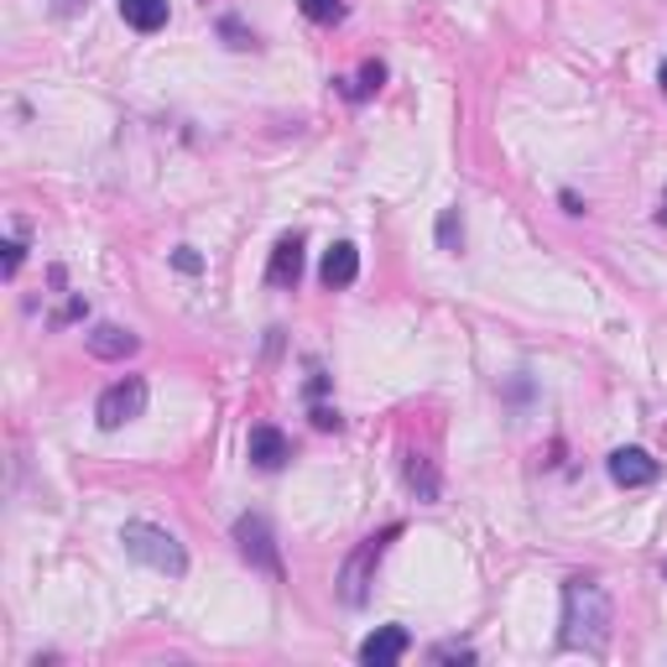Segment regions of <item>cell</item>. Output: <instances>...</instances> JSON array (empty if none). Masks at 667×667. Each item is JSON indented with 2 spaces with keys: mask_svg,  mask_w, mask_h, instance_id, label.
Returning <instances> with one entry per match:
<instances>
[{
  "mask_svg": "<svg viewBox=\"0 0 667 667\" xmlns=\"http://www.w3.org/2000/svg\"><path fill=\"white\" fill-rule=\"evenodd\" d=\"M610 641V595L595 579L564 584V647L574 651H605Z\"/></svg>",
  "mask_w": 667,
  "mask_h": 667,
  "instance_id": "6da1fadb",
  "label": "cell"
},
{
  "mask_svg": "<svg viewBox=\"0 0 667 667\" xmlns=\"http://www.w3.org/2000/svg\"><path fill=\"white\" fill-rule=\"evenodd\" d=\"M120 543H125V553L137 558V564L156 568V574H189V553H183V543L172 537V532L152 527V522H125V532H120Z\"/></svg>",
  "mask_w": 667,
  "mask_h": 667,
  "instance_id": "7a4b0ae2",
  "label": "cell"
},
{
  "mask_svg": "<svg viewBox=\"0 0 667 667\" xmlns=\"http://www.w3.org/2000/svg\"><path fill=\"white\" fill-rule=\"evenodd\" d=\"M235 548L251 568H261L266 579H282V553H276L272 522L266 516H240L235 522Z\"/></svg>",
  "mask_w": 667,
  "mask_h": 667,
  "instance_id": "3957f363",
  "label": "cell"
},
{
  "mask_svg": "<svg viewBox=\"0 0 667 667\" xmlns=\"http://www.w3.org/2000/svg\"><path fill=\"white\" fill-rule=\"evenodd\" d=\"M141 412H146V381L141 376H125V381H115V386H104V396L94 402V417H100L104 433L137 423Z\"/></svg>",
  "mask_w": 667,
  "mask_h": 667,
  "instance_id": "277c9868",
  "label": "cell"
},
{
  "mask_svg": "<svg viewBox=\"0 0 667 667\" xmlns=\"http://www.w3.org/2000/svg\"><path fill=\"white\" fill-rule=\"evenodd\" d=\"M392 537H396V527H386V532H376V537H365V543L350 553V564H344V574H340L344 605H365V584H371V574H376L381 553H386V543H392Z\"/></svg>",
  "mask_w": 667,
  "mask_h": 667,
  "instance_id": "5b68a950",
  "label": "cell"
},
{
  "mask_svg": "<svg viewBox=\"0 0 667 667\" xmlns=\"http://www.w3.org/2000/svg\"><path fill=\"white\" fill-rule=\"evenodd\" d=\"M407 647H412L407 626H381V631H371L365 641H360V663L365 667H392V663L407 657Z\"/></svg>",
  "mask_w": 667,
  "mask_h": 667,
  "instance_id": "8992f818",
  "label": "cell"
},
{
  "mask_svg": "<svg viewBox=\"0 0 667 667\" xmlns=\"http://www.w3.org/2000/svg\"><path fill=\"white\" fill-rule=\"evenodd\" d=\"M657 475H663V469H657V459H651L647 448H616V454H610V479L626 485V491H641V485H651Z\"/></svg>",
  "mask_w": 667,
  "mask_h": 667,
  "instance_id": "52a82bcc",
  "label": "cell"
},
{
  "mask_svg": "<svg viewBox=\"0 0 667 667\" xmlns=\"http://www.w3.org/2000/svg\"><path fill=\"white\" fill-rule=\"evenodd\" d=\"M251 464L256 469H282V464L292 459V444H287V433L272 428V423H261V428H251Z\"/></svg>",
  "mask_w": 667,
  "mask_h": 667,
  "instance_id": "ba28073f",
  "label": "cell"
},
{
  "mask_svg": "<svg viewBox=\"0 0 667 667\" xmlns=\"http://www.w3.org/2000/svg\"><path fill=\"white\" fill-rule=\"evenodd\" d=\"M303 276V235H282L272 251V266H266V282L272 287H297Z\"/></svg>",
  "mask_w": 667,
  "mask_h": 667,
  "instance_id": "9c48e42d",
  "label": "cell"
},
{
  "mask_svg": "<svg viewBox=\"0 0 667 667\" xmlns=\"http://www.w3.org/2000/svg\"><path fill=\"white\" fill-rule=\"evenodd\" d=\"M84 344H89V355H100V360H125V355H137V350H141L137 334H131V329H120V324L89 329Z\"/></svg>",
  "mask_w": 667,
  "mask_h": 667,
  "instance_id": "30bf717a",
  "label": "cell"
},
{
  "mask_svg": "<svg viewBox=\"0 0 667 667\" xmlns=\"http://www.w3.org/2000/svg\"><path fill=\"white\" fill-rule=\"evenodd\" d=\"M319 276H324V287H350L360 276V251L350 245V240H340V245H329L324 266H319Z\"/></svg>",
  "mask_w": 667,
  "mask_h": 667,
  "instance_id": "8fae6325",
  "label": "cell"
},
{
  "mask_svg": "<svg viewBox=\"0 0 667 667\" xmlns=\"http://www.w3.org/2000/svg\"><path fill=\"white\" fill-rule=\"evenodd\" d=\"M120 17L137 32H162L168 27V0H120Z\"/></svg>",
  "mask_w": 667,
  "mask_h": 667,
  "instance_id": "7c38bea8",
  "label": "cell"
},
{
  "mask_svg": "<svg viewBox=\"0 0 667 667\" xmlns=\"http://www.w3.org/2000/svg\"><path fill=\"white\" fill-rule=\"evenodd\" d=\"M438 245H444V251H459V245H464L459 209H444V214H438Z\"/></svg>",
  "mask_w": 667,
  "mask_h": 667,
  "instance_id": "4fadbf2b",
  "label": "cell"
},
{
  "mask_svg": "<svg viewBox=\"0 0 667 667\" xmlns=\"http://www.w3.org/2000/svg\"><path fill=\"white\" fill-rule=\"evenodd\" d=\"M297 6H303V17L319 21V27H329V21L344 17V0H297Z\"/></svg>",
  "mask_w": 667,
  "mask_h": 667,
  "instance_id": "5bb4252c",
  "label": "cell"
},
{
  "mask_svg": "<svg viewBox=\"0 0 667 667\" xmlns=\"http://www.w3.org/2000/svg\"><path fill=\"white\" fill-rule=\"evenodd\" d=\"M407 485H412V491L423 485V501H433V496H438V485H433V475H428V464H417V454H412V459H407Z\"/></svg>",
  "mask_w": 667,
  "mask_h": 667,
  "instance_id": "9a60e30c",
  "label": "cell"
},
{
  "mask_svg": "<svg viewBox=\"0 0 667 667\" xmlns=\"http://www.w3.org/2000/svg\"><path fill=\"white\" fill-rule=\"evenodd\" d=\"M381 79H386V69H381V63H365V69H360V84H350V94L365 100L371 89H381Z\"/></svg>",
  "mask_w": 667,
  "mask_h": 667,
  "instance_id": "2e32d148",
  "label": "cell"
},
{
  "mask_svg": "<svg viewBox=\"0 0 667 667\" xmlns=\"http://www.w3.org/2000/svg\"><path fill=\"white\" fill-rule=\"evenodd\" d=\"M433 657H438V663H475V651H469V647H454V641H448V647H438Z\"/></svg>",
  "mask_w": 667,
  "mask_h": 667,
  "instance_id": "e0dca14e",
  "label": "cell"
},
{
  "mask_svg": "<svg viewBox=\"0 0 667 667\" xmlns=\"http://www.w3.org/2000/svg\"><path fill=\"white\" fill-rule=\"evenodd\" d=\"M313 428H340V412H334V407H313Z\"/></svg>",
  "mask_w": 667,
  "mask_h": 667,
  "instance_id": "ac0fdd59",
  "label": "cell"
},
{
  "mask_svg": "<svg viewBox=\"0 0 667 667\" xmlns=\"http://www.w3.org/2000/svg\"><path fill=\"white\" fill-rule=\"evenodd\" d=\"M21 251H27L21 240H11V245H6V276H17V272H21Z\"/></svg>",
  "mask_w": 667,
  "mask_h": 667,
  "instance_id": "d6986e66",
  "label": "cell"
},
{
  "mask_svg": "<svg viewBox=\"0 0 667 667\" xmlns=\"http://www.w3.org/2000/svg\"><path fill=\"white\" fill-rule=\"evenodd\" d=\"M172 261H178V272H199V256H193L189 245H183V251H178V256H172Z\"/></svg>",
  "mask_w": 667,
  "mask_h": 667,
  "instance_id": "ffe728a7",
  "label": "cell"
},
{
  "mask_svg": "<svg viewBox=\"0 0 667 667\" xmlns=\"http://www.w3.org/2000/svg\"><path fill=\"white\" fill-rule=\"evenodd\" d=\"M657 220H663V224H667V199H663V209H657Z\"/></svg>",
  "mask_w": 667,
  "mask_h": 667,
  "instance_id": "44dd1931",
  "label": "cell"
},
{
  "mask_svg": "<svg viewBox=\"0 0 667 667\" xmlns=\"http://www.w3.org/2000/svg\"><path fill=\"white\" fill-rule=\"evenodd\" d=\"M663 89H667V63H663Z\"/></svg>",
  "mask_w": 667,
  "mask_h": 667,
  "instance_id": "7402d4cb",
  "label": "cell"
}]
</instances>
